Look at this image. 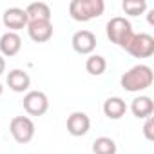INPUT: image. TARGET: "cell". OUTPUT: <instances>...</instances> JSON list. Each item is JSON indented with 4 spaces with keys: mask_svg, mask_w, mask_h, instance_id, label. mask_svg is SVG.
<instances>
[{
    "mask_svg": "<svg viewBox=\"0 0 154 154\" xmlns=\"http://www.w3.org/2000/svg\"><path fill=\"white\" fill-rule=\"evenodd\" d=\"M122 9L125 11V15L140 17V15H143L147 11V0H123Z\"/></svg>",
    "mask_w": 154,
    "mask_h": 154,
    "instance_id": "cell-18",
    "label": "cell"
},
{
    "mask_svg": "<svg viewBox=\"0 0 154 154\" xmlns=\"http://www.w3.org/2000/svg\"><path fill=\"white\" fill-rule=\"evenodd\" d=\"M22 49V38L18 33L6 31L0 36V54L2 56H15Z\"/></svg>",
    "mask_w": 154,
    "mask_h": 154,
    "instance_id": "cell-11",
    "label": "cell"
},
{
    "mask_svg": "<svg viewBox=\"0 0 154 154\" xmlns=\"http://www.w3.org/2000/svg\"><path fill=\"white\" fill-rule=\"evenodd\" d=\"M147 18H149V24H154V9L149 11V17H147Z\"/></svg>",
    "mask_w": 154,
    "mask_h": 154,
    "instance_id": "cell-21",
    "label": "cell"
},
{
    "mask_svg": "<svg viewBox=\"0 0 154 154\" xmlns=\"http://www.w3.org/2000/svg\"><path fill=\"white\" fill-rule=\"evenodd\" d=\"M154 82V72L149 65L145 63H138L134 67H131L129 71H125L120 78V85L127 91V93H140L145 91L152 85Z\"/></svg>",
    "mask_w": 154,
    "mask_h": 154,
    "instance_id": "cell-1",
    "label": "cell"
},
{
    "mask_svg": "<svg viewBox=\"0 0 154 154\" xmlns=\"http://www.w3.org/2000/svg\"><path fill=\"white\" fill-rule=\"evenodd\" d=\"M131 112H132L134 118H138V120H147V118H150L152 112H154V102H152V98H150V96H145V94L136 96V98L131 102Z\"/></svg>",
    "mask_w": 154,
    "mask_h": 154,
    "instance_id": "cell-13",
    "label": "cell"
},
{
    "mask_svg": "<svg viewBox=\"0 0 154 154\" xmlns=\"http://www.w3.org/2000/svg\"><path fill=\"white\" fill-rule=\"evenodd\" d=\"M49 109V98L44 91H27L24 96V111L29 116H44Z\"/></svg>",
    "mask_w": 154,
    "mask_h": 154,
    "instance_id": "cell-6",
    "label": "cell"
},
{
    "mask_svg": "<svg viewBox=\"0 0 154 154\" xmlns=\"http://www.w3.org/2000/svg\"><path fill=\"white\" fill-rule=\"evenodd\" d=\"M105 11L103 0H71L69 15L76 22H89L93 18L102 17Z\"/></svg>",
    "mask_w": 154,
    "mask_h": 154,
    "instance_id": "cell-2",
    "label": "cell"
},
{
    "mask_svg": "<svg viewBox=\"0 0 154 154\" xmlns=\"http://www.w3.org/2000/svg\"><path fill=\"white\" fill-rule=\"evenodd\" d=\"M27 18L31 20H51V8L45 2H31L26 8Z\"/></svg>",
    "mask_w": 154,
    "mask_h": 154,
    "instance_id": "cell-15",
    "label": "cell"
},
{
    "mask_svg": "<svg viewBox=\"0 0 154 154\" xmlns=\"http://www.w3.org/2000/svg\"><path fill=\"white\" fill-rule=\"evenodd\" d=\"M8 85L15 93H26L31 87V76L24 69H13L8 72Z\"/></svg>",
    "mask_w": 154,
    "mask_h": 154,
    "instance_id": "cell-12",
    "label": "cell"
},
{
    "mask_svg": "<svg viewBox=\"0 0 154 154\" xmlns=\"http://www.w3.org/2000/svg\"><path fill=\"white\" fill-rule=\"evenodd\" d=\"M125 51L134 58H150L154 54V36L149 33H134Z\"/></svg>",
    "mask_w": 154,
    "mask_h": 154,
    "instance_id": "cell-5",
    "label": "cell"
},
{
    "mask_svg": "<svg viewBox=\"0 0 154 154\" xmlns=\"http://www.w3.org/2000/svg\"><path fill=\"white\" fill-rule=\"evenodd\" d=\"M85 71L93 76H100L107 71V60L102 54H89V58L85 60Z\"/></svg>",
    "mask_w": 154,
    "mask_h": 154,
    "instance_id": "cell-16",
    "label": "cell"
},
{
    "mask_svg": "<svg viewBox=\"0 0 154 154\" xmlns=\"http://www.w3.org/2000/svg\"><path fill=\"white\" fill-rule=\"evenodd\" d=\"M2 22H4V26H6L9 31L17 33L18 29L27 27L29 18H27L26 9H22V8H8V9L4 11V15H2Z\"/></svg>",
    "mask_w": 154,
    "mask_h": 154,
    "instance_id": "cell-9",
    "label": "cell"
},
{
    "mask_svg": "<svg viewBox=\"0 0 154 154\" xmlns=\"http://www.w3.org/2000/svg\"><path fill=\"white\" fill-rule=\"evenodd\" d=\"M91 129V118L82 112V111H74L67 116V132L74 138L85 136Z\"/></svg>",
    "mask_w": 154,
    "mask_h": 154,
    "instance_id": "cell-8",
    "label": "cell"
},
{
    "mask_svg": "<svg viewBox=\"0 0 154 154\" xmlns=\"http://www.w3.org/2000/svg\"><path fill=\"white\" fill-rule=\"evenodd\" d=\"M9 132L17 143L26 145L35 138L36 129H35V123L29 116H15L9 123Z\"/></svg>",
    "mask_w": 154,
    "mask_h": 154,
    "instance_id": "cell-4",
    "label": "cell"
},
{
    "mask_svg": "<svg viewBox=\"0 0 154 154\" xmlns=\"http://www.w3.org/2000/svg\"><path fill=\"white\" fill-rule=\"evenodd\" d=\"M6 71V60H4V56L0 54V74H2Z\"/></svg>",
    "mask_w": 154,
    "mask_h": 154,
    "instance_id": "cell-20",
    "label": "cell"
},
{
    "mask_svg": "<svg viewBox=\"0 0 154 154\" xmlns=\"http://www.w3.org/2000/svg\"><path fill=\"white\" fill-rule=\"evenodd\" d=\"M105 33H107V38L112 44H116L118 47H122V49H127L129 42L134 36L132 26H131V22L125 17H114V18H111L107 22V26H105Z\"/></svg>",
    "mask_w": 154,
    "mask_h": 154,
    "instance_id": "cell-3",
    "label": "cell"
},
{
    "mask_svg": "<svg viewBox=\"0 0 154 154\" xmlns=\"http://www.w3.org/2000/svg\"><path fill=\"white\" fill-rule=\"evenodd\" d=\"M71 45L78 54H93L96 49V35L89 29L76 31L71 38Z\"/></svg>",
    "mask_w": 154,
    "mask_h": 154,
    "instance_id": "cell-7",
    "label": "cell"
},
{
    "mask_svg": "<svg viewBox=\"0 0 154 154\" xmlns=\"http://www.w3.org/2000/svg\"><path fill=\"white\" fill-rule=\"evenodd\" d=\"M27 35L36 44L49 42L53 38V24H51V20H31L27 24Z\"/></svg>",
    "mask_w": 154,
    "mask_h": 154,
    "instance_id": "cell-10",
    "label": "cell"
},
{
    "mask_svg": "<svg viewBox=\"0 0 154 154\" xmlns=\"http://www.w3.org/2000/svg\"><path fill=\"white\" fill-rule=\"evenodd\" d=\"M127 112V103L120 96H111L103 102V114L109 120H120Z\"/></svg>",
    "mask_w": 154,
    "mask_h": 154,
    "instance_id": "cell-14",
    "label": "cell"
},
{
    "mask_svg": "<svg viewBox=\"0 0 154 154\" xmlns=\"http://www.w3.org/2000/svg\"><path fill=\"white\" fill-rule=\"evenodd\" d=\"M93 152L94 154H116L118 147L116 141L109 136H100L93 141Z\"/></svg>",
    "mask_w": 154,
    "mask_h": 154,
    "instance_id": "cell-17",
    "label": "cell"
},
{
    "mask_svg": "<svg viewBox=\"0 0 154 154\" xmlns=\"http://www.w3.org/2000/svg\"><path fill=\"white\" fill-rule=\"evenodd\" d=\"M2 93H4V87H2V84H0V96H2Z\"/></svg>",
    "mask_w": 154,
    "mask_h": 154,
    "instance_id": "cell-22",
    "label": "cell"
},
{
    "mask_svg": "<svg viewBox=\"0 0 154 154\" xmlns=\"http://www.w3.org/2000/svg\"><path fill=\"white\" fill-rule=\"evenodd\" d=\"M143 136H145L149 141L154 140V118H152V116L147 118L145 123H143Z\"/></svg>",
    "mask_w": 154,
    "mask_h": 154,
    "instance_id": "cell-19",
    "label": "cell"
}]
</instances>
